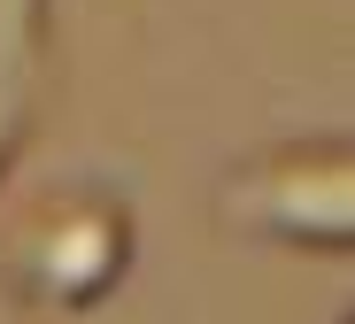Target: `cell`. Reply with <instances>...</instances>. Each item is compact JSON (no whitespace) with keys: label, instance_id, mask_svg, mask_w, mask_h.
<instances>
[{"label":"cell","instance_id":"obj_1","mask_svg":"<svg viewBox=\"0 0 355 324\" xmlns=\"http://www.w3.org/2000/svg\"><path fill=\"white\" fill-rule=\"evenodd\" d=\"M139 263V209L116 185H46L0 239V293L31 316H85Z\"/></svg>","mask_w":355,"mask_h":324},{"label":"cell","instance_id":"obj_3","mask_svg":"<svg viewBox=\"0 0 355 324\" xmlns=\"http://www.w3.org/2000/svg\"><path fill=\"white\" fill-rule=\"evenodd\" d=\"M54 93V0H0V185Z\"/></svg>","mask_w":355,"mask_h":324},{"label":"cell","instance_id":"obj_2","mask_svg":"<svg viewBox=\"0 0 355 324\" xmlns=\"http://www.w3.org/2000/svg\"><path fill=\"white\" fill-rule=\"evenodd\" d=\"M209 209L232 239L286 247V255H347L355 247V139L347 132H302L248 147L216 170Z\"/></svg>","mask_w":355,"mask_h":324}]
</instances>
